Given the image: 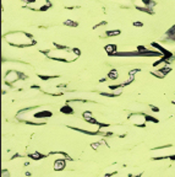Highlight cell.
Returning <instances> with one entry per match:
<instances>
[{"label": "cell", "instance_id": "obj_1", "mask_svg": "<svg viewBox=\"0 0 175 177\" xmlns=\"http://www.w3.org/2000/svg\"><path fill=\"white\" fill-rule=\"evenodd\" d=\"M47 58L51 61H59V62H74L78 57L77 49H68V48H53L45 52Z\"/></svg>", "mask_w": 175, "mask_h": 177}, {"label": "cell", "instance_id": "obj_2", "mask_svg": "<svg viewBox=\"0 0 175 177\" xmlns=\"http://www.w3.org/2000/svg\"><path fill=\"white\" fill-rule=\"evenodd\" d=\"M5 40L9 44H11L14 47H20V48L30 47L36 43V41L30 35H27L22 31H14V32L5 35Z\"/></svg>", "mask_w": 175, "mask_h": 177}, {"label": "cell", "instance_id": "obj_3", "mask_svg": "<svg viewBox=\"0 0 175 177\" xmlns=\"http://www.w3.org/2000/svg\"><path fill=\"white\" fill-rule=\"evenodd\" d=\"M129 121H130L135 127H138V128L146 127V124H147V122H148L147 116H146L144 113H141V112H136V113L130 114Z\"/></svg>", "mask_w": 175, "mask_h": 177}, {"label": "cell", "instance_id": "obj_4", "mask_svg": "<svg viewBox=\"0 0 175 177\" xmlns=\"http://www.w3.org/2000/svg\"><path fill=\"white\" fill-rule=\"evenodd\" d=\"M20 78H21L20 71H17V70H8V73L5 75V81L8 84H10V85H14L16 81L20 80Z\"/></svg>", "mask_w": 175, "mask_h": 177}, {"label": "cell", "instance_id": "obj_5", "mask_svg": "<svg viewBox=\"0 0 175 177\" xmlns=\"http://www.w3.org/2000/svg\"><path fill=\"white\" fill-rule=\"evenodd\" d=\"M65 167H66V161L65 160H55V162H54V170L61 171Z\"/></svg>", "mask_w": 175, "mask_h": 177}, {"label": "cell", "instance_id": "obj_6", "mask_svg": "<svg viewBox=\"0 0 175 177\" xmlns=\"http://www.w3.org/2000/svg\"><path fill=\"white\" fill-rule=\"evenodd\" d=\"M105 50H107V53H109V54H115L116 47H115L114 44H108V46H105Z\"/></svg>", "mask_w": 175, "mask_h": 177}, {"label": "cell", "instance_id": "obj_7", "mask_svg": "<svg viewBox=\"0 0 175 177\" xmlns=\"http://www.w3.org/2000/svg\"><path fill=\"white\" fill-rule=\"evenodd\" d=\"M30 158H32L33 160H39V159L43 158V155L39 154V153H33V154H30Z\"/></svg>", "mask_w": 175, "mask_h": 177}, {"label": "cell", "instance_id": "obj_8", "mask_svg": "<svg viewBox=\"0 0 175 177\" xmlns=\"http://www.w3.org/2000/svg\"><path fill=\"white\" fill-rule=\"evenodd\" d=\"M2 177H10V172L8 170H3V173H2Z\"/></svg>", "mask_w": 175, "mask_h": 177}]
</instances>
